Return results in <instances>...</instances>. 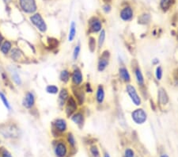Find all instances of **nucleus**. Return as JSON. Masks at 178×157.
<instances>
[{"label":"nucleus","mask_w":178,"mask_h":157,"mask_svg":"<svg viewBox=\"0 0 178 157\" xmlns=\"http://www.w3.org/2000/svg\"><path fill=\"white\" fill-rule=\"evenodd\" d=\"M45 91L47 94L55 95V94H58V93H59V87L56 84H48V85L46 86Z\"/></svg>","instance_id":"c85d7f7f"},{"label":"nucleus","mask_w":178,"mask_h":157,"mask_svg":"<svg viewBox=\"0 0 178 157\" xmlns=\"http://www.w3.org/2000/svg\"><path fill=\"white\" fill-rule=\"evenodd\" d=\"M4 39H5V38H4V36L2 34V33L0 32V44L2 42V41H3Z\"/></svg>","instance_id":"79ce46f5"},{"label":"nucleus","mask_w":178,"mask_h":157,"mask_svg":"<svg viewBox=\"0 0 178 157\" xmlns=\"http://www.w3.org/2000/svg\"><path fill=\"white\" fill-rule=\"evenodd\" d=\"M105 89L102 84H99L97 85V88H96V91H95V101L97 103V105L99 106H101L104 104L105 101Z\"/></svg>","instance_id":"f3484780"},{"label":"nucleus","mask_w":178,"mask_h":157,"mask_svg":"<svg viewBox=\"0 0 178 157\" xmlns=\"http://www.w3.org/2000/svg\"><path fill=\"white\" fill-rule=\"evenodd\" d=\"M80 53H81V45L80 44H77L76 45L74 48L73 52H72V58L73 60H77L78 59L80 56Z\"/></svg>","instance_id":"2f4dec72"},{"label":"nucleus","mask_w":178,"mask_h":157,"mask_svg":"<svg viewBox=\"0 0 178 157\" xmlns=\"http://www.w3.org/2000/svg\"><path fill=\"white\" fill-rule=\"evenodd\" d=\"M175 2L176 0H160V8L164 12H167L173 7Z\"/></svg>","instance_id":"a878e982"},{"label":"nucleus","mask_w":178,"mask_h":157,"mask_svg":"<svg viewBox=\"0 0 178 157\" xmlns=\"http://www.w3.org/2000/svg\"><path fill=\"white\" fill-rule=\"evenodd\" d=\"M105 39H106V31L105 29H102L98 33V38L97 39V49H98V51H101L102 49V48H103L105 42Z\"/></svg>","instance_id":"b1692460"},{"label":"nucleus","mask_w":178,"mask_h":157,"mask_svg":"<svg viewBox=\"0 0 178 157\" xmlns=\"http://www.w3.org/2000/svg\"><path fill=\"white\" fill-rule=\"evenodd\" d=\"M151 16L149 13H143L141 15L139 16V18H138V22L139 24L140 25H147L151 22Z\"/></svg>","instance_id":"cd10ccee"},{"label":"nucleus","mask_w":178,"mask_h":157,"mask_svg":"<svg viewBox=\"0 0 178 157\" xmlns=\"http://www.w3.org/2000/svg\"><path fill=\"white\" fill-rule=\"evenodd\" d=\"M161 157H169V156L166 155V154H162V155H161Z\"/></svg>","instance_id":"c03bdc74"},{"label":"nucleus","mask_w":178,"mask_h":157,"mask_svg":"<svg viewBox=\"0 0 178 157\" xmlns=\"http://www.w3.org/2000/svg\"><path fill=\"white\" fill-rule=\"evenodd\" d=\"M158 63H159V60L157 58L154 59V60H152V64L154 65V66H158Z\"/></svg>","instance_id":"a19ab883"},{"label":"nucleus","mask_w":178,"mask_h":157,"mask_svg":"<svg viewBox=\"0 0 178 157\" xmlns=\"http://www.w3.org/2000/svg\"><path fill=\"white\" fill-rule=\"evenodd\" d=\"M104 157H110V155H109V153H107V152H105V153L104 154Z\"/></svg>","instance_id":"37998d69"},{"label":"nucleus","mask_w":178,"mask_h":157,"mask_svg":"<svg viewBox=\"0 0 178 157\" xmlns=\"http://www.w3.org/2000/svg\"><path fill=\"white\" fill-rule=\"evenodd\" d=\"M79 108L80 106L78 105V102L75 99V97L71 94L70 97L68 98L67 101L64 108H63V110H64L65 115H66L67 118H71L75 112H77L79 109Z\"/></svg>","instance_id":"423d86ee"},{"label":"nucleus","mask_w":178,"mask_h":157,"mask_svg":"<svg viewBox=\"0 0 178 157\" xmlns=\"http://www.w3.org/2000/svg\"><path fill=\"white\" fill-rule=\"evenodd\" d=\"M158 104L161 106H166V105H168L169 102H170V97H169L168 94L166 92V89L161 87L158 90Z\"/></svg>","instance_id":"6ab92c4d"},{"label":"nucleus","mask_w":178,"mask_h":157,"mask_svg":"<svg viewBox=\"0 0 178 157\" xmlns=\"http://www.w3.org/2000/svg\"><path fill=\"white\" fill-rule=\"evenodd\" d=\"M118 76L119 78H120L124 84H131V75L130 71H129V69L127 68V67L124 66V65H121V66H120V68H119Z\"/></svg>","instance_id":"2eb2a0df"},{"label":"nucleus","mask_w":178,"mask_h":157,"mask_svg":"<svg viewBox=\"0 0 178 157\" xmlns=\"http://www.w3.org/2000/svg\"><path fill=\"white\" fill-rule=\"evenodd\" d=\"M124 157H135V152L130 148H127L124 151Z\"/></svg>","instance_id":"4c0bfd02"},{"label":"nucleus","mask_w":178,"mask_h":157,"mask_svg":"<svg viewBox=\"0 0 178 157\" xmlns=\"http://www.w3.org/2000/svg\"><path fill=\"white\" fill-rule=\"evenodd\" d=\"M56 157H66L67 154V147L66 144L63 141H59L56 144L54 149Z\"/></svg>","instance_id":"aec40b11"},{"label":"nucleus","mask_w":178,"mask_h":157,"mask_svg":"<svg viewBox=\"0 0 178 157\" xmlns=\"http://www.w3.org/2000/svg\"><path fill=\"white\" fill-rule=\"evenodd\" d=\"M9 56L14 62H22L26 60V54L20 48H16V47L12 48Z\"/></svg>","instance_id":"a211bd4d"},{"label":"nucleus","mask_w":178,"mask_h":157,"mask_svg":"<svg viewBox=\"0 0 178 157\" xmlns=\"http://www.w3.org/2000/svg\"><path fill=\"white\" fill-rule=\"evenodd\" d=\"M125 91L128 96L129 99L131 100V103L136 107H140L142 104V96L138 91L137 88L132 84H126Z\"/></svg>","instance_id":"f257e3e1"},{"label":"nucleus","mask_w":178,"mask_h":157,"mask_svg":"<svg viewBox=\"0 0 178 157\" xmlns=\"http://www.w3.org/2000/svg\"><path fill=\"white\" fill-rule=\"evenodd\" d=\"M77 35V26L76 23L75 22H71V25H70L69 32H68L67 35V41L69 42H73L75 40Z\"/></svg>","instance_id":"5701e85b"},{"label":"nucleus","mask_w":178,"mask_h":157,"mask_svg":"<svg viewBox=\"0 0 178 157\" xmlns=\"http://www.w3.org/2000/svg\"><path fill=\"white\" fill-rule=\"evenodd\" d=\"M163 75H164V70H163V68L161 65H158L155 68V70H154V77L156 78V80L160 82L161 81L163 78Z\"/></svg>","instance_id":"c756f323"},{"label":"nucleus","mask_w":178,"mask_h":157,"mask_svg":"<svg viewBox=\"0 0 178 157\" xmlns=\"http://www.w3.org/2000/svg\"><path fill=\"white\" fill-rule=\"evenodd\" d=\"M30 22L34 26H35L38 30L42 33H45L47 30V26L46 24L45 21L42 18V16L39 14V13H36L33 14L32 16L29 18Z\"/></svg>","instance_id":"6e6552de"},{"label":"nucleus","mask_w":178,"mask_h":157,"mask_svg":"<svg viewBox=\"0 0 178 157\" xmlns=\"http://www.w3.org/2000/svg\"><path fill=\"white\" fill-rule=\"evenodd\" d=\"M82 88L83 90L85 91L86 94L87 93H89V94H91V93L93 92V87H92L91 84H90V83H86L84 85H82Z\"/></svg>","instance_id":"c9c22d12"},{"label":"nucleus","mask_w":178,"mask_h":157,"mask_svg":"<svg viewBox=\"0 0 178 157\" xmlns=\"http://www.w3.org/2000/svg\"><path fill=\"white\" fill-rule=\"evenodd\" d=\"M67 121L63 118H57L52 122V130L53 133L63 134L67 131Z\"/></svg>","instance_id":"0eeeda50"},{"label":"nucleus","mask_w":178,"mask_h":157,"mask_svg":"<svg viewBox=\"0 0 178 157\" xmlns=\"http://www.w3.org/2000/svg\"><path fill=\"white\" fill-rule=\"evenodd\" d=\"M67 143L69 144L71 147H75V145H76V140H75V137L73 133H67Z\"/></svg>","instance_id":"473e14b6"},{"label":"nucleus","mask_w":178,"mask_h":157,"mask_svg":"<svg viewBox=\"0 0 178 157\" xmlns=\"http://www.w3.org/2000/svg\"><path fill=\"white\" fill-rule=\"evenodd\" d=\"M2 157H12V155L7 150H3L2 153Z\"/></svg>","instance_id":"ea45409f"},{"label":"nucleus","mask_w":178,"mask_h":157,"mask_svg":"<svg viewBox=\"0 0 178 157\" xmlns=\"http://www.w3.org/2000/svg\"><path fill=\"white\" fill-rule=\"evenodd\" d=\"M22 106L26 109H32L36 106V96L32 91H26L22 101Z\"/></svg>","instance_id":"1a4fd4ad"},{"label":"nucleus","mask_w":178,"mask_h":157,"mask_svg":"<svg viewBox=\"0 0 178 157\" xmlns=\"http://www.w3.org/2000/svg\"><path fill=\"white\" fill-rule=\"evenodd\" d=\"M88 48L91 53H93L97 49V39L93 35H90L88 38Z\"/></svg>","instance_id":"bb28decb"},{"label":"nucleus","mask_w":178,"mask_h":157,"mask_svg":"<svg viewBox=\"0 0 178 157\" xmlns=\"http://www.w3.org/2000/svg\"><path fill=\"white\" fill-rule=\"evenodd\" d=\"M71 94L75 97L76 101L78 102L79 106H82L84 105L86 102V92L83 90L82 86V87H71Z\"/></svg>","instance_id":"f8f14e48"},{"label":"nucleus","mask_w":178,"mask_h":157,"mask_svg":"<svg viewBox=\"0 0 178 157\" xmlns=\"http://www.w3.org/2000/svg\"><path fill=\"white\" fill-rule=\"evenodd\" d=\"M172 78H173V84L176 86H178V68H175L173 71V75H172Z\"/></svg>","instance_id":"e433bc0d"},{"label":"nucleus","mask_w":178,"mask_h":157,"mask_svg":"<svg viewBox=\"0 0 178 157\" xmlns=\"http://www.w3.org/2000/svg\"><path fill=\"white\" fill-rule=\"evenodd\" d=\"M70 95H71V92L67 87H63L59 89L57 97V105L59 109H63L64 108L67 101Z\"/></svg>","instance_id":"9d476101"},{"label":"nucleus","mask_w":178,"mask_h":157,"mask_svg":"<svg viewBox=\"0 0 178 157\" xmlns=\"http://www.w3.org/2000/svg\"><path fill=\"white\" fill-rule=\"evenodd\" d=\"M131 118L133 123L137 125H142L147 121L148 114L147 112L143 108L136 107L131 113Z\"/></svg>","instance_id":"f03ea898"},{"label":"nucleus","mask_w":178,"mask_h":157,"mask_svg":"<svg viewBox=\"0 0 178 157\" xmlns=\"http://www.w3.org/2000/svg\"><path fill=\"white\" fill-rule=\"evenodd\" d=\"M90 151L93 157H101L100 151H99V149L97 145H93V146H91Z\"/></svg>","instance_id":"f704fd0d"},{"label":"nucleus","mask_w":178,"mask_h":157,"mask_svg":"<svg viewBox=\"0 0 178 157\" xmlns=\"http://www.w3.org/2000/svg\"><path fill=\"white\" fill-rule=\"evenodd\" d=\"M71 70H69V69L67 68L63 69V70H61L60 73H59V81H60V83L63 84L64 86L67 85L69 83H71Z\"/></svg>","instance_id":"4be33fe9"},{"label":"nucleus","mask_w":178,"mask_h":157,"mask_svg":"<svg viewBox=\"0 0 178 157\" xmlns=\"http://www.w3.org/2000/svg\"><path fill=\"white\" fill-rule=\"evenodd\" d=\"M14 48L13 46V42L10 40L4 39L2 42L0 44V53L4 56H7L10 54L12 48Z\"/></svg>","instance_id":"412c9836"},{"label":"nucleus","mask_w":178,"mask_h":157,"mask_svg":"<svg viewBox=\"0 0 178 157\" xmlns=\"http://www.w3.org/2000/svg\"><path fill=\"white\" fill-rule=\"evenodd\" d=\"M21 9L26 14H33L37 9L35 0H19Z\"/></svg>","instance_id":"9b49d317"},{"label":"nucleus","mask_w":178,"mask_h":157,"mask_svg":"<svg viewBox=\"0 0 178 157\" xmlns=\"http://www.w3.org/2000/svg\"><path fill=\"white\" fill-rule=\"evenodd\" d=\"M6 3H8V2H10V0H4Z\"/></svg>","instance_id":"a18cd8bd"},{"label":"nucleus","mask_w":178,"mask_h":157,"mask_svg":"<svg viewBox=\"0 0 178 157\" xmlns=\"http://www.w3.org/2000/svg\"><path fill=\"white\" fill-rule=\"evenodd\" d=\"M71 72V87H82L84 84V75L82 69L79 67L75 66Z\"/></svg>","instance_id":"20e7f679"},{"label":"nucleus","mask_w":178,"mask_h":157,"mask_svg":"<svg viewBox=\"0 0 178 157\" xmlns=\"http://www.w3.org/2000/svg\"><path fill=\"white\" fill-rule=\"evenodd\" d=\"M47 44H48V47L52 48H57L59 46V41L56 38H49L47 39Z\"/></svg>","instance_id":"72a5a7b5"},{"label":"nucleus","mask_w":178,"mask_h":157,"mask_svg":"<svg viewBox=\"0 0 178 157\" xmlns=\"http://www.w3.org/2000/svg\"><path fill=\"white\" fill-rule=\"evenodd\" d=\"M10 77H11L12 81L17 86H22V79L20 76V74L16 69H12L10 71Z\"/></svg>","instance_id":"393cba45"},{"label":"nucleus","mask_w":178,"mask_h":157,"mask_svg":"<svg viewBox=\"0 0 178 157\" xmlns=\"http://www.w3.org/2000/svg\"><path fill=\"white\" fill-rule=\"evenodd\" d=\"M133 74H134L135 79H136V84L139 87V88H146V80H145V76L143 75L142 69L139 65L134 66L133 68Z\"/></svg>","instance_id":"ddd939ff"},{"label":"nucleus","mask_w":178,"mask_h":157,"mask_svg":"<svg viewBox=\"0 0 178 157\" xmlns=\"http://www.w3.org/2000/svg\"><path fill=\"white\" fill-rule=\"evenodd\" d=\"M0 99H1V101H2V104L4 105L6 109H7L8 111L11 110V109H12L11 105H10V102H9L8 99H7V97L6 96V94H4L3 92H2V91H0Z\"/></svg>","instance_id":"7c9ffc66"},{"label":"nucleus","mask_w":178,"mask_h":157,"mask_svg":"<svg viewBox=\"0 0 178 157\" xmlns=\"http://www.w3.org/2000/svg\"><path fill=\"white\" fill-rule=\"evenodd\" d=\"M103 29V24L101 18L93 16L87 22V34L89 36L99 33Z\"/></svg>","instance_id":"7ed1b4c3"},{"label":"nucleus","mask_w":178,"mask_h":157,"mask_svg":"<svg viewBox=\"0 0 178 157\" xmlns=\"http://www.w3.org/2000/svg\"><path fill=\"white\" fill-rule=\"evenodd\" d=\"M111 60V53L108 49H105L101 52L98 57L97 64V69L99 72H105L109 67Z\"/></svg>","instance_id":"39448f33"},{"label":"nucleus","mask_w":178,"mask_h":157,"mask_svg":"<svg viewBox=\"0 0 178 157\" xmlns=\"http://www.w3.org/2000/svg\"><path fill=\"white\" fill-rule=\"evenodd\" d=\"M120 18L123 22H131L134 18V10H133L132 7L130 6H126L124 8L121 9V12H120Z\"/></svg>","instance_id":"dca6fc26"},{"label":"nucleus","mask_w":178,"mask_h":157,"mask_svg":"<svg viewBox=\"0 0 178 157\" xmlns=\"http://www.w3.org/2000/svg\"><path fill=\"white\" fill-rule=\"evenodd\" d=\"M71 121L75 123V125L78 127L79 129H82L86 122V115L84 111L82 109H78L77 112H75L72 116L71 117Z\"/></svg>","instance_id":"4468645a"},{"label":"nucleus","mask_w":178,"mask_h":157,"mask_svg":"<svg viewBox=\"0 0 178 157\" xmlns=\"http://www.w3.org/2000/svg\"><path fill=\"white\" fill-rule=\"evenodd\" d=\"M103 10L105 13H109L111 10L110 5H109V4H105V5L103 7Z\"/></svg>","instance_id":"58836bf2"}]
</instances>
